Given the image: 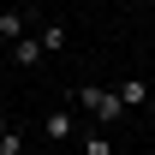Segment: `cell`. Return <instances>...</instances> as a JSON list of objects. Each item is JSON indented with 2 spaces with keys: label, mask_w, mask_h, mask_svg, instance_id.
Masks as SVG:
<instances>
[{
  "label": "cell",
  "mask_w": 155,
  "mask_h": 155,
  "mask_svg": "<svg viewBox=\"0 0 155 155\" xmlns=\"http://www.w3.org/2000/svg\"><path fill=\"white\" fill-rule=\"evenodd\" d=\"M78 107L96 119V125H119V119H125V101H119V90H101V84H84V90H78Z\"/></svg>",
  "instance_id": "obj_1"
},
{
  "label": "cell",
  "mask_w": 155,
  "mask_h": 155,
  "mask_svg": "<svg viewBox=\"0 0 155 155\" xmlns=\"http://www.w3.org/2000/svg\"><path fill=\"white\" fill-rule=\"evenodd\" d=\"M42 131L54 137V143H66V137H78V119H72V107H54V114H48V125H42Z\"/></svg>",
  "instance_id": "obj_2"
},
{
  "label": "cell",
  "mask_w": 155,
  "mask_h": 155,
  "mask_svg": "<svg viewBox=\"0 0 155 155\" xmlns=\"http://www.w3.org/2000/svg\"><path fill=\"white\" fill-rule=\"evenodd\" d=\"M12 66H42V36H24V42H12Z\"/></svg>",
  "instance_id": "obj_3"
},
{
  "label": "cell",
  "mask_w": 155,
  "mask_h": 155,
  "mask_svg": "<svg viewBox=\"0 0 155 155\" xmlns=\"http://www.w3.org/2000/svg\"><path fill=\"white\" fill-rule=\"evenodd\" d=\"M119 101H125V107H143V101H149V84H143V78H119Z\"/></svg>",
  "instance_id": "obj_4"
},
{
  "label": "cell",
  "mask_w": 155,
  "mask_h": 155,
  "mask_svg": "<svg viewBox=\"0 0 155 155\" xmlns=\"http://www.w3.org/2000/svg\"><path fill=\"white\" fill-rule=\"evenodd\" d=\"M24 24H30L24 12H0V42H24V36H30Z\"/></svg>",
  "instance_id": "obj_5"
},
{
  "label": "cell",
  "mask_w": 155,
  "mask_h": 155,
  "mask_svg": "<svg viewBox=\"0 0 155 155\" xmlns=\"http://www.w3.org/2000/svg\"><path fill=\"white\" fill-rule=\"evenodd\" d=\"M42 54H66V24H42Z\"/></svg>",
  "instance_id": "obj_6"
},
{
  "label": "cell",
  "mask_w": 155,
  "mask_h": 155,
  "mask_svg": "<svg viewBox=\"0 0 155 155\" xmlns=\"http://www.w3.org/2000/svg\"><path fill=\"white\" fill-rule=\"evenodd\" d=\"M84 155H114V137H101V131H84Z\"/></svg>",
  "instance_id": "obj_7"
},
{
  "label": "cell",
  "mask_w": 155,
  "mask_h": 155,
  "mask_svg": "<svg viewBox=\"0 0 155 155\" xmlns=\"http://www.w3.org/2000/svg\"><path fill=\"white\" fill-rule=\"evenodd\" d=\"M0 155H24V131H18V125H12V131L0 137Z\"/></svg>",
  "instance_id": "obj_8"
},
{
  "label": "cell",
  "mask_w": 155,
  "mask_h": 155,
  "mask_svg": "<svg viewBox=\"0 0 155 155\" xmlns=\"http://www.w3.org/2000/svg\"><path fill=\"white\" fill-rule=\"evenodd\" d=\"M6 131H12V119H6V114H0V137H6Z\"/></svg>",
  "instance_id": "obj_9"
},
{
  "label": "cell",
  "mask_w": 155,
  "mask_h": 155,
  "mask_svg": "<svg viewBox=\"0 0 155 155\" xmlns=\"http://www.w3.org/2000/svg\"><path fill=\"white\" fill-rule=\"evenodd\" d=\"M0 96H6V78H0Z\"/></svg>",
  "instance_id": "obj_10"
},
{
  "label": "cell",
  "mask_w": 155,
  "mask_h": 155,
  "mask_svg": "<svg viewBox=\"0 0 155 155\" xmlns=\"http://www.w3.org/2000/svg\"><path fill=\"white\" fill-rule=\"evenodd\" d=\"M137 6H155V0H137Z\"/></svg>",
  "instance_id": "obj_11"
}]
</instances>
